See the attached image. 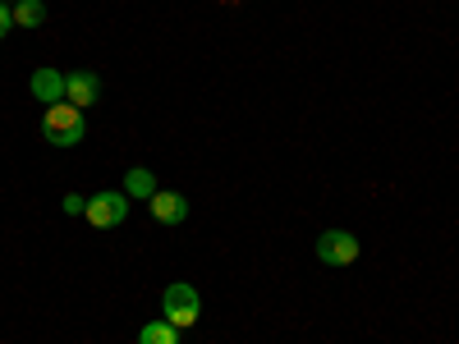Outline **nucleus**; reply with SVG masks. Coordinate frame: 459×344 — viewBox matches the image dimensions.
<instances>
[{"label": "nucleus", "mask_w": 459, "mask_h": 344, "mask_svg": "<svg viewBox=\"0 0 459 344\" xmlns=\"http://www.w3.org/2000/svg\"><path fill=\"white\" fill-rule=\"evenodd\" d=\"M42 138L51 147H79L88 138V120H83V110L79 106H69V101H56L42 110Z\"/></svg>", "instance_id": "f257e3e1"}, {"label": "nucleus", "mask_w": 459, "mask_h": 344, "mask_svg": "<svg viewBox=\"0 0 459 344\" xmlns=\"http://www.w3.org/2000/svg\"><path fill=\"white\" fill-rule=\"evenodd\" d=\"M161 317H166L170 326L188 331V326L203 317V294H198L194 285H184V280L166 285V294H161Z\"/></svg>", "instance_id": "f03ea898"}, {"label": "nucleus", "mask_w": 459, "mask_h": 344, "mask_svg": "<svg viewBox=\"0 0 459 344\" xmlns=\"http://www.w3.org/2000/svg\"><path fill=\"white\" fill-rule=\"evenodd\" d=\"M83 220H88L92 229H115V225H125V220H129V194H125V188H101V194L88 198Z\"/></svg>", "instance_id": "7ed1b4c3"}, {"label": "nucleus", "mask_w": 459, "mask_h": 344, "mask_svg": "<svg viewBox=\"0 0 459 344\" xmlns=\"http://www.w3.org/2000/svg\"><path fill=\"white\" fill-rule=\"evenodd\" d=\"M359 253L363 248L350 229H326V235H317V262L322 266H354Z\"/></svg>", "instance_id": "20e7f679"}, {"label": "nucleus", "mask_w": 459, "mask_h": 344, "mask_svg": "<svg viewBox=\"0 0 459 344\" xmlns=\"http://www.w3.org/2000/svg\"><path fill=\"white\" fill-rule=\"evenodd\" d=\"M147 211L157 225H184L188 220V198L175 194V188H157V194L147 198Z\"/></svg>", "instance_id": "39448f33"}, {"label": "nucleus", "mask_w": 459, "mask_h": 344, "mask_svg": "<svg viewBox=\"0 0 459 344\" xmlns=\"http://www.w3.org/2000/svg\"><path fill=\"white\" fill-rule=\"evenodd\" d=\"M97 97H101V79H97L92 69H74V73H65V101H69V106L88 110Z\"/></svg>", "instance_id": "423d86ee"}, {"label": "nucleus", "mask_w": 459, "mask_h": 344, "mask_svg": "<svg viewBox=\"0 0 459 344\" xmlns=\"http://www.w3.org/2000/svg\"><path fill=\"white\" fill-rule=\"evenodd\" d=\"M28 92H32L37 101H42V106H56V101H65V73H60V69H51V64L32 69Z\"/></svg>", "instance_id": "0eeeda50"}, {"label": "nucleus", "mask_w": 459, "mask_h": 344, "mask_svg": "<svg viewBox=\"0 0 459 344\" xmlns=\"http://www.w3.org/2000/svg\"><path fill=\"white\" fill-rule=\"evenodd\" d=\"M125 194H129V202H134V198L147 202L152 194H157V175H152L147 166H134V170L125 175Z\"/></svg>", "instance_id": "6e6552de"}, {"label": "nucleus", "mask_w": 459, "mask_h": 344, "mask_svg": "<svg viewBox=\"0 0 459 344\" xmlns=\"http://www.w3.org/2000/svg\"><path fill=\"white\" fill-rule=\"evenodd\" d=\"M14 10V28H42L47 23V0H19Z\"/></svg>", "instance_id": "1a4fd4ad"}, {"label": "nucleus", "mask_w": 459, "mask_h": 344, "mask_svg": "<svg viewBox=\"0 0 459 344\" xmlns=\"http://www.w3.org/2000/svg\"><path fill=\"white\" fill-rule=\"evenodd\" d=\"M138 344H179V326H170L166 317L161 322H143Z\"/></svg>", "instance_id": "9d476101"}, {"label": "nucleus", "mask_w": 459, "mask_h": 344, "mask_svg": "<svg viewBox=\"0 0 459 344\" xmlns=\"http://www.w3.org/2000/svg\"><path fill=\"white\" fill-rule=\"evenodd\" d=\"M10 28H14V10L5 5V0H0V42L10 37Z\"/></svg>", "instance_id": "9b49d317"}, {"label": "nucleus", "mask_w": 459, "mask_h": 344, "mask_svg": "<svg viewBox=\"0 0 459 344\" xmlns=\"http://www.w3.org/2000/svg\"><path fill=\"white\" fill-rule=\"evenodd\" d=\"M83 211H88V202L79 194H65V216H83Z\"/></svg>", "instance_id": "f8f14e48"}, {"label": "nucleus", "mask_w": 459, "mask_h": 344, "mask_svg": "<svg viewBox=\"0 0 459 344\" xmlns=\"http://www.w3.org/2000/svg\"><path fill=\"white\" fill-rule=\"evenodd\" d=\"M5 5H19V0H5Z\"/></svg>", "instance_id": "ddd939ff"}]
</instances>
